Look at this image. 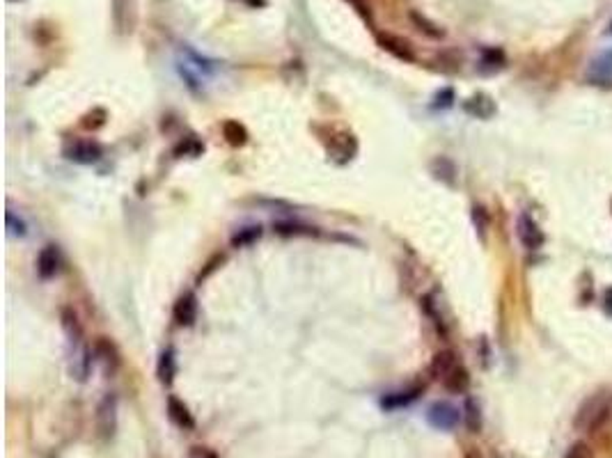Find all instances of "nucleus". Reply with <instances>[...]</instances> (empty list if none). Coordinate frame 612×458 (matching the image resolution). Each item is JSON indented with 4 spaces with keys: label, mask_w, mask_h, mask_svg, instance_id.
<instances>
[{
    "label": "nucleus",
    "mask_w": 612,
    "mask_h": 458,
    "mask_svg": "<svg viewBox=\"0 0 612 458\" xmlns=\"http://www.w3.org/2000/svg\"><path fill=\"white\" fill-rule=\"evenodd\" d=\"M183 53H186V57L177 62V69L191 90L198 92V90H202V85L209 78L213 67L209 64L207 57H200L196 51H191V48H183Z\"/></svg>",
    "instance_id": "nucleus-1"
},
{
    "label": "nucleus",
    "mask_w": 612,
    "mask_h": 458,
    "mask_svg": "<svg viewBox=\"0 0 612 458\" xmlns=\"http://www.w3.org/2000/svg\"><path fill=\"white\" fill-rule=\"evenodd\" d=\"M67 344H69V374L79 383H85L87 376L92 372L94 350L85 339H76V342H67Z\"/></svg>",
    "instance_id": "nucleus-2"
},
{
    "label": "nucleus",
    "mask_w": 612,
    "mask_h": 458,
    "mask_svg": "<svg viewBox=\"0 0 612 458\" xmlns=\"http://www.w3.org/2000/svg\"><path fill=\"white\" fill-rule=\"evenodd\" d=\"M426 422L434 428H438V431H454L461 422V413L459 408L448 401H436L426 411Z\"/></svg>",
    "instance_id": "nucleus-3"
},
{
    "label": "nucleus",
    "mask_w": 612,
    "mask_h": 458,
    "mask_svg": "<svg viewBox=\"0 0 612 458\" xmlns=\"http://www.w3.org/2000/svg\"><path fill=\"white\" fill-rule=\"evenodd\" d=\"M516 236L526 250H539L543 246V241H546L543 239V231L537 225V220H534L530 213H521L516 218Z\"/></svg>",
    "instance_id": "nucleus-4"
},
{
    "label": "nucleus",
    "mask_w": 612,
    "mask_h": 458,
    "mask_svg": "<svg viewBox=\"0 0 612 458\" xmlns=\"http://www.w3.org/2000/svg\"><path fill=\"white\" fill-rule=\"evenodd\" d=\"M376 42L378 46L383 48V51H387L390 55H395L397 60L402 62H415V48L411 46V42L400 35H392V33H378L376 35Z\"/></svg>",
    "instance_id": "nucleus-5"
},
{
    "label": "nucleus",
    "mask_w": 612,
    "mask_h": 458,
    "mask_svg": "<svg viewBox=\"0 0 612 458\" xmlns=\"http://www.w3.org/2000/svg\"><path fill=\"white\" fill-rule=\"evenodd\" d=\"M96 426L103 437H113L115 428H118V396L106 394L101 399L99 408H96Z\"/></svg>",
    "instance_id": "nucleus-6"
},
{
    "label": "nucleus",
    "mask_w": 612,
    "mask_h": 458,
    "mask_svg": "<svg viewBox=\"0 0 612 458\" xmlns=\"http://www.w3.org/2000/svg\"><path fill=\"white\" fill-rule=\"evenodd\" d=\"M92 350H94V360L103 367V372H106V374H108V376H115V374H118V369H120V365H122V360H120V350L115 348V344L110 342V339L99 337V339H96V342H94Z\"/></svg>",
    "instance_id": "nucleus-7"
},
{
    "label": "nucleus",
    "mask_w": 612,
    "mask_h": 458,
    "mask_svg": "<svg viewBox=\"0 0 612 458\" xmlns=\"http://www.w3.org/2000/svg\"><path fill=\"white\" fill-rule=\"evenodd\" d=\"M101 144L94 142V140H76L74 144H69V147L64 149V156L74 163H81V165H90V163H96L101 159Z\"/></svg>",
    "instance_id": "nucleus-8"
},
{
    "label": "nucleus",
    "mask_w": 612,
    "mask_h": 458,
    "mask_svg": "<svg viewBox=\"0 0 612 458\" xmlns=\"http://www.w3.org/2000/svg\"><path fill=\"white\" fill-rule=\"evenodd\" d=\"M113 23L120 35H129L135 25V0H113Z\"/></svg>",
    "instance_id": "nucleus-9"
},
{
    "label": "nucleus",
    "mask_w": 612,
    "mask_h": 458,
    "mask_svg": "<svg viewBox=\"0 0 612 458\" xmlns=\"http://www.w3.org/2000/svg\"><path fill=\"white\" fill-rule=\"evenodd\" d=\"M172 316L174 321H177L179 326H193L198 319V298L196 294H191V291H186L183 296H179V300L174 303V309H172Z\"/></svg>",
    "instance_id": "nucleus-10"
},
{
    "label": "nucleus",
    "mask_w": 612,
    "mask_h": 458,
    "mask_svg": "<svg viewBox=\"0 0 612 458\" xmlns=\"http://www.w3.org/2000/svg\"><path fill=\"white\" fill-rule=\"evenodd\" d=\"M168 417L181 431H193L196 428V417L188 411V406L177 396H168Z\"/></svg>",
    "instance_id": "nucleus-11"
},
{
    "label": "nucleus",
    "mask_w": 612,
    "mask_h": 458,
    "mask_svg": "<svg viewBox=\"0 0 612 458\" xmlns=\"http://www.w3.org/2000/svg\"><path fill=\"white\" fill-rule=\"evenodd\" d=\"M422 392H424V385H413L408 389H402V392L385 394L381 399V408H383V411H400V408L411 406L413 401H417Z\"/></svg>",
    "instance_id": "nucleus-12"
},
{
    "label": "nucleus",
    "mask_w": 612,
    "mask_h": 458,
    "mask_svg": "<svg viewBox=\"0 0 612 458\" xmlns=\"http://www.w3.org/2000/svg\"><path fill=\"white\" fill-rule=\"evenodd\" d=\"M57 270H60V250L55 246H46L40 252V257H37V273H40V277L48 280V277H53Z\"/></svg>",
    "instance_id": "nucleus-13"
},
{
    "label": "nucleus",
    "mask_w": 612,
    "mask_h": 458,
    "mask_svg": "<svg viewBox=\"0 0 612 458\" xmlns=\"http://www.w3.org/2000/svg\"><path fill=\"white\" fill-rule=\"evenodd\" d=\"M463 110L468 115H472V117H477V120H489V117L495 115V103H493V99L489 94L480 92V94L470 96V99L463 103Z\"/></svg>",
    "instance_id": "nucleus-14"
},
{
    "label": "nucleus",
    "mask_w": 612,
    "mask_h": 458,
    "mask_svg": "<svg viewBox=\"0 0 612 458\" xmlns=\"http://www.w3.org/2000/svg\"><path fill=\"white\" fill-rule=\"evenodd\" d=\"M456 365H459V357H456V353L452 348L438 350V353H436L434 360H431V374L438 378V381H443V378L448 376Z\"/></svg>",
    "instance_id": "nucleus-15"
},
{
    "label": "nucleus",
    "mask_w": 612,
    "mask_h": 458,
    "mask_svg": "<svg viewBox=\"0 0 612 458\" xmlns=\"http://www.w3.org/2000/svg\"><path fill=\"white\" fill-rule=\"evenodd\" d=\"M441 383L445 385V389H450V392H454V394H463L465 389L470 387V374H468V369H465V367L459 362V365H456L448 376L443 378Z\"/></svg>",
    "instance_id": "nucleus-16"
},
{
    "label": "nucleus",
    "mask_w": 612,
    "mask_h": 458,
    "mask_svg": "<svg viewBox=\"0 0 612 458\" xmlns=\"http://www.w3.org/2000/svg\"><path fill=\"white\" fill-rule=\"evenodd\" d=\"M174 374H177V360H174V350L172 348H165L161 357H159V365H157V376L163 385H170L174 381Z\"/></svg>",
    "instance_id": "nucleus-17"
},
{
    "label": "nucleus",
    "mask_w": 612,
    "mask_h": 458,
    "mask_svg": "<svg viewBox=\"0 0 612 458\" xmlns=\"http://www.w3.org/2000/svg\"><path fill=\"white\" fill-rule=\"evenodd\" d=\"M463 424L468 426L470 433L482 431V408L472 396L465 399V403H463Z\"/></svg>",
    "instance_id": "nucleus-18"
},
{
    "label": "nucleus",
    "mask_w": 612,
    "mask_h": 458,
    "mask_svg": "<svg viewBox=\"0 0 612 458\" xmlns=\"http://www.w3.org/2000/svg\"><path fill=\"white\" fill-rule=\"evenodd\" d=\"M589 76L594 81H612V48L606 53H601L589 67Z\"/></svg>",
    "instance_id": "nucleus-19"
},
{
    "label": "nucleus",
    "mask_w": 612,
    "mask_h": 458,
    "mask_svg": "<svg viewBox=\"0 0 612 458\" xmlns=\"http://www.w3.org/2000/svg\"><path fill=\"white\" fill-rule=\"evenodd\" d=\"M411 21H413V25L417 28V30H420L422 35H426V37H431V39H443L445 37L443 28L436 25L434 21H429V18H426L424 14H420V12H411Z\"/></svg>",
    "instance_id": "nucleus-20"
},
{
    "label": "nucleus",
    "mask_w": 612,
    "mask_h": 458,
    "mask_svg": "<svg viewBox=\"0 0 612 458\" xmlns=\"http://www.w3.org/2000/svg\"><path fill=\"white\" fill-rule=\"evenodd\" d=\"M222 135H225V140L232 144V147H241V144L248 142V131L234 120L222 124Z\"/></svg>",
    "instance_id": "nucleus-21"
},
{
    "label": "nucleus",
    "mask_w": 612,
    "mask_h": 458,
    "mask_svg": "<svg viewBox=\"0 0 612 458\" xmlns=\"http://www.w3.org/2000/svg\"><path fill=\"white\" fill-rule=\"evenodd\" d=\"M504 67V53L500 48H484L482 60H480V69L482 71H498Z\"/></svg>",
    "instance_id": "nucleus-22"
},
{
    "label": "nucleus",
    "mask_w": 612,
    "mask_h": 458,
    "mask_svg": "<svg viewBox=\"0 0 612 458\" xmlns=\"http://www.w3.org/2000/svg\"><path fill=\"white\" fill-rule=\"evenodd\" d=\"M422 309H424V314L431 319V324L436 326V330H438L443 337H448V326H445V319H443V314H441V309L436 307L431 296H424V298H422Z\"/></svg>",
    "instance_id": "nucleus-23"
},
{
    "label": "nucleus",
    "mask_w": 612,
    "mask_h": 458,
    "mask_svg": "<svg viewBox=\"0 0 612 458\" xmlns=\"http://www.w3.org/2000/svg\"><path fill=\"white\" fill-rule=\"evenodd\" d=\"M610 413L612 411H610L608 403H601V401L591 403V417H589V422L585 424V428H587V431H596V428L610 417Z\"/></svg>",
    "instance_id": "nucleus-24"
},
{
    "label": "nucleus",
    "mask_w": 612,
    "mask_h": 458,
    "mask_svg": "<svg viewBox=\"0 0 612 458\" xmlns=\"http://www.w3.org/2000/svg\"><path fill=\"white\" fill-rule=\"evenodd\" d=\"M259 236H261V227H259V225L244 227V229H239L234 236H232V246H234V248H244V246H250V243H255Z\"/></svg>",
    "instance_id": "nucleus-25"
},
{
    "label": "nucleus",
    "mask_w": 612,
    "mask_h": 458,
    "mask_svg": "<svg viewBox=\"0 0 612 458\" xmlns=\"http://www.w3.org/2000/svg\"><path fill=\"white\" fill-rule=\"evenodd\" d=\"M431 168H434V174H436L438 179H443L445 183H454L456 168H454L452 161H448V159H436Z\"/></svg>",
    "instance_id": "nucleus-26"
},
{
    "label": "nucleus",
    "mask_w": 612,
    "mask_h": 458,
    "mask_svg": "<svg viewBox=\"0 0 612 458\" xmlns=\"http://www.w3.org/2000/svg\"><path fill=\"white\" fill-rule=\"evenodd\" d=\"M202 151H204V144L198 138H193V135L183 138L179 142V147L174 149V154H177V156H200Z\"/></svg>",
    "instance_id": "nucleus-27"
},
{
    "label": "nucleus",
    "mask_w": 612,
    "mask_h": 458,
    "mask_svg": "<svg viewBox=\"0 0 612 458\" xmlns=\"http://www.w3.org/2000/svg\"><path fill=\"white\" fill-rule=\"evenodd\" d=\"M472 222H475V227H477V231L484 236L487 229H489V225H491V216H489V211L482 207V204H475V207H472Z\"/></svg>",
    "instance_id": "nucleus-28"
},
{
    "label": "nucleus",
    "mask_w": 612,
    "mask_h": 458,
    "mask_svg": "<svg viewBox=\"0 0 612 458\" xmlns=\"http://www.w3.org/2000/svg\"><path fill=\"white\" fill-rule=\"evenodd\" d=\"M7 229L9 234H14V236H26L28 234V225L21 218H16V213L12 209L7 211Z\"/></svg>",
    "instance_id": "nucleus-29"
},
{
    "label": "nucleus",
    "mask_w": 612,
    "mask_h": 458,
    "mask_svg": "<svg viewBox=\"0 0 612 458\" xmlns=\"http://www.w3.org/2000/svg\"><path fill=\"white\" fill-rule=\"evenodd\" d=\"M565 458H594V452H591V447L587 445V442H573L569 450H567V454H565Z\"/></svg>",
    "instance_id": "nucleus-30"
},
{
    "label": "nucleus",
    "mask_w": 612,
    "mask_h": 458,
    "mask_svg": "<svg viewBox=\"0 0 612 458\" xmlns=\"http://www.w3.org/2000/svg\"><path fill=\"white\" fill-rule=\"evenodd\" d=\"M346 3L351 5V7L356 9V12L361 14L369 25H372V9H369L367 0H346Z\"/></svg>",
    "instance_id": "nucleus-31"
},
{
    "label": "nucleus",
    "mask_w": 612,
    "mask_h": 458,
    "mask_svg": "<svg viewBox=\"0 0 612 458\" xmlns=\"http://www.w3.org/2000/svg\"><path fill=\"white\" fill-rule=\"evenodd\" d=\"M452 101H454V92L448 87V90H443V92L436 94V103L434 105H436V108H450Z\"/></svg>",
    "instance_id": "nucleus-32"
},
{
    "label": "nucleus",
    "mask_w": 612,
    "mask_h": 458,
    "mask_svg": "<svg viewBox=\"0 0 612 458\" xmlns=\"http://www.w3.org/2000/svg\"><path fill=\"white\" fill-rule=\"evenodd\" d=\"M604 309H606V314L612 316V287L604 294Z\"/></svg>",
    "instance_id": "nucleus-33"
},
{
    "label": "nucleus",
    "mask_w": 612,
    "mask_h": 458,
    "mask_svg": "<svg viewBox=\"0 0 612 458\" xmlns=\"http://www.w3.org/2000/svg\"><path fill=\"white\" fill-rule=\"evenodd\" d=\"M244 3H248L250 7H266L268 0H244Z\"/></svg>",
    "instance_id": "nucleus-34"
},
{
    "label": "nucleus",
    "mask_w": 612,
    "mask_h": 458,
    "mask_svg": "<svg viewBox=\"0 0 612 458\" xmlns=\"http://www.w3.org/2000/svg\"><path fill=\"white\" fill-rule=\"evenodd\" d=\"M465 458H482V456H480V454H475V452H472V454H468V456H465Z\"/></svg>",
    "instance_id": "nucleus-35"
}]
</instances>
